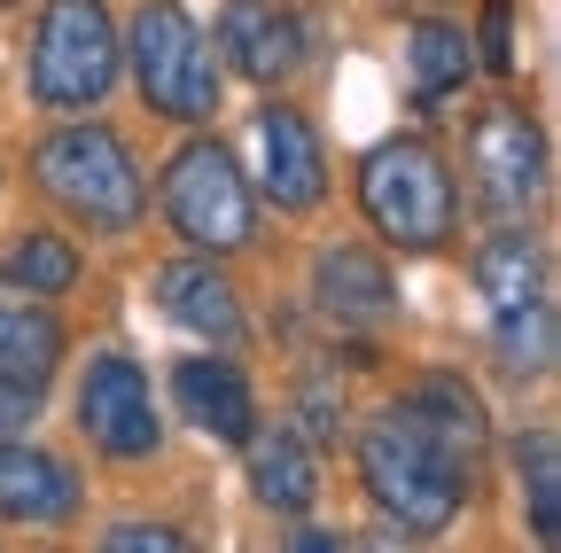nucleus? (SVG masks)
Masks as SVG:
<instances>
[{
  "label": "nucleus",
  "instance_id": "26",
  "mask_svg": "<svg viewBox=\"0 0 561 553\" xmlns=\"http://www.w3.org/2000/svg\"><path fill=\"white\" fill-rule=\"evenodd\" d=\"M289 545H305V553H335V545H343V530H328V522H305V515H297Z\"/></svg>",
  "mask_w": 561,
  "mask_h": 553
},
{
  "label": "nucleus",
  "instance_id": "3",
  "mask_svg": "<svg viewBox=\"0 0 561 553\" xmlns=\"http://www.w3.org/2000/svg\"><path fill=\"white\" fill-rule=\"evenodd\" d=\"M351 203L382 250L398 257H445L460 250V219H468V195L453 157L430 141V133H382V141L359 149L351 164Z\"/></svg>",
  "mask_w": 561,
  "mask_h": 553
},
{
  "label": "nucleus",
  "instance_id": "10",
  "mask_svg": "<svg viewBox=\"0 0 561 553\" xmlns=\"http://www.w3.org/2000/svg\"><path fill=\"white\" fill-rule=\"evenodd\" d=\"M546 187H553L546 125L523 102H483L468 125V203L500 227V219H538Z\"/></svg>",
  "mask_w": 561,
  "mask_h": 553
},
{
  "label": "nucleus",
  "instance_id": "7",
  "mask_svg": "<svg viewBox=\"0 0 561 553\" xmlns=\"http://www.w3.org/2000/svg\"><path fill=\"white\" fill-rule=\"evenodd\" d=\"M125 87V47L110 0H39L32 47H24V94L47 117H79L102 110Z\"/></svg>",
  "mask_w": 561,
  "mask_h": 553
},
{
  "label": "nucleus",
  "instance_id": "1",
  "mask_svg": "<svg viewBox=\"0 0 561 553\" xmlns=\"http://www.w3.org/2000/svg\"><path fill=\"white\" fill-rule=\"evenodd\" d=\"M351 468H359V492L382 515V530L398 538H437L460 522V507L476 499V468L421 422V413L398 398L382 405L367 429H351Z\"/></svg>",
  "mask_w": 561,
  "mask_h": 553
},
{
  "label": "nucleus",
  "instance_id": "20",
  "mask_svg": "<svg viewBox=\"0 0 561 553\" xmlns=\"http://www.w3.org/2000/svg\"><path fill=\"white\" fill-rule=\"evenodd\" d=\"M87 281V250L70 242L62 227H16L9 242H0V289H16V297H70Z\"/></svg>",
  "mask_w": 561,
  "mask_h": 553
},
{
  "label": "nucleus",
  "instance_id": "21",
  "mask_svg": "<svg viewBox=\"0 0 561 553\" xmlns=\"http://www.w3.org/2000/svg\"><path fill=\"white\" fill-rule=\"evenodd\" d=\"M515 475H523V515H530V538L538 545H561V437L538 422V429H515Z\"/></svg>",
  "mask_w": 561,
  "mask_h": 553
},
{
  "label": "nucleus",
  "instance_id": "18",
  "mask_svg": "<svg viewBox=\"0 0 561 553\" xmlns=\"http://www.w3.org/2000/svg\"><path fill=\"white\" fill-rule=\"evenodd\" d=\"M468 79H476L468 24H453V16H437V9H421V16L405 24V94H413V110H445V102H460Z\"/></svg>",
  "mask_w": 561,
  "mask_h": 553
},
{
  "label": "nucleus",
  "instance_id": "25",
  "mask_svg": "<svg viewBox=\"0 0 561 553\" xmlns=\"http://www.w3.org/2000/svg\"><path fill=\"white\" fill-rule=\"evenodd\" d=\"M39 413H47V390H16V382H0V437L32 429Z\"/></svg>",
  "mask_w": 561,
  "mask_h": 553
},
{
  "label": "nucleus",
  "instance_id": "14",
  "mask_svg": "<svg viewBox=\"0 0 561 553\" xmlns=\"http://www.w3.org/2000/svg\"><path fill=\"white\" fill-rule=\"evenodd\" d=\"M149 297L172 327H187L195 343H219V352H234V343L250 335V297L234 281L227 257H203V250H180L149 273Z\"/></svg>",
  "mask_w": 561,
  "mask_h": 553
},
{
  "label": "nucleus",
  "instance_id": "6",
  "mask_svg": "<svg viewBox=\"0 0 561 553\" xmlns=\"http://www.w3.org/2000/svg\"><path fill=\"white\" fill-rule=\"evenodd\" d=\"M149 203L180 234V250H203V257H242L257 242V227H265L257 180L242 172V157L219 141V133H187V141L164 157Z\"/></svg>",
  "mask_w": 561,
  "mask_h": 553
},
{
  "label": "nucleus",
  "instance_id": "11",
  "mask_svg": "<svg viewBox=\"0 0 561 553\" xmlns=\"http://www.w3.org/2000/svg\"><path fill=\"white\" fill-rule=\"evenodd\" d=\"M250 141H257V203H273V219H312L335 195L328 187V141L297 102L265 94L250 117Z\"/></svg>",
  "mask_w": 561,
  "mask_h": 553
},
{
  "label": "nucleus",
  "instance_id": "27",
  "mask_svg": "<svg viewBox=\"0 0 561 553\" xmlns=\"http://www.w3.org/2000/svg\"><path fill=\"white\" fill-rule=\"evenodd\" d=\"M0 9H16V0H0Z\"/></svg>",
  "mask_w": 561,
  "mask_h": 553
},
{
  "label": "nucleus",
  "instance_id": "24",
  "mask_svg": "<svg viewBox=\"0 0 561 553\" xmlns=\"http://www.w3.org/2000/svg\"><path fill=\"white\" fill-rule=\"evenodd\" d=\"M102 545H110V553H187L195 538H187L180 522H110Z\"/></svg>",
  "mask_w": 561,
  "mask_h": 553
},
{
  "label": "nucleus",
  "instance_id": "23",
  "mask_svg": "<svg viewBox=\"0 0 561 553\" xmlns=\"http://www.w3.org/2000/svg\"><path fill=\"white\" fill-rule=\"evenodd\" d=\"M515 16H523V0H483V9H476V32H468L476 71H491L500 87L523 71V62H515Z\"/></svg>",
  "mask_w": 561,
  "mask_h": 553
},
{
  "label": "nucleus",
  "instance_id": "13",
  "mask_svg": "<svg viewBox=\"0 0 561 553\" xmlns=\"http://www.w3.org/2000/svg\"><path fill=\"white\" fill-rule=\"evenodd\" d=\"M87 515V475L32 429L0 437V530H70Z\"/></svg>",
  "mask_w": 561,
  "mask_h": 553
},
{
  "label": "nucleus",
  "instance_id": "19",
  "mask_svg": "<svg viewBox=\"0 0 561 553\" xmlns=\"http://www.w3.org/2000/svg\"><path fill=\"white\" fill-rule=\"evenodd\" d=\"M405 405H413L468 468H483V452H491V405H483V390H476L460 367H421L413 390H405Z\"/></svg>",
  "mask_w": 561,
  "mask_h": 553
},
{
  "label": "nucleus",
  "instance_id": "4",
  "mask_svg": "<svg viewBox=\"0 0 561 553\" xmlns=\"http://www.w3.org/2000/svg\"><path fill=\"white\" fill-rule=\"evenodd\" d=\"M476 297L491 312V367H500L507 390H546L553 382V265H546V242L530 234V219H500L476 257Z\"/></svg>",
  "mask_w": 561,
  "mask_h": 553
},
{
  "label": "nucleus",
  "instance_id": "17",
  "mask_svg": "<svg viewBox=\"0 0 561 553\" xmlns=\"http://www.w3.org/2000/svg\"><path fill=\"white\" fill-rule=\"evenodd\" d=\"M70 359V327L47 297H16V289H0V382H16V390H55Z\"/></svg>",
  "mask_w": 561,
  "mask_h": 553
},
{
  "label": "nucleus",
  "instance_id": "9",
  "mask_svg": "<svg viewBox=\"0 0 561 553\" xmlns=\"http://www.w3.org/2000/svg\"><path fill=\"white\" fill-rule=\"evenodd\" d=\"M305 304L312 320L328 327V343H351V352H375V343L405 320V297H398V273H390V250L367 234H335V242H312V265H305Z\"/></svg>",
  "mask_w": 561,
  "mask_h": 553
},
{
  "label": "nucleus",
  "instance_id": "8",
  "mask_svg": "<svg viewBox=\"0 0 561 553\" xmlns=\"http://www.w3.org/2000/svg\"><path fill=\"white\" fill-rule=\"evenodd\" d=\"M70 422H79L87 452L110 460V468H149V460H164V445H172L149 367H140L133 352H117V343L87 352L79 390H70Z\"/></svg>",
  "mask_w": 561,
  "mask_h": 553
},
{
  "label": "nucleus",
  "instance_id": "5",
  "mask_svg": "<svg viewBox=\"0 0 561 553\" xmlns=\"http://www.w3.org/2000/svg\"><path fill=\"white\" fill-rule=\"evenodd\" d=\"M125 47V87L140 94V110L164 125H210L227 102V71L210 55V32L187 16V0H140L117 24Z\"/></svg>",
  "mask_w": 561,
  "mask_h": 553
},
{
  "label": "nucleus",
  "instance_id": "16",
  "mask_svg": "<svg viewBox=\"0 0 561 553\" xmlns=\"http://www.w3.org/2000/svg\"><path fill=\"white\" fill-rule=\"evenodd\" d=\"M242 475H250V499L265 507V515H280V522H297V515H312L320 507V452L289 429V422H257L250 437H242Z\"/></svg>",
  "mask_w": 561,
  "mask_h": 553
},
{
  "label": "nucleus",
  "instance_id": "12",
  "mask_svg": "<svg viewBox=\"0 0 561 553\" xmlns=\"http://www.w3.org/2000/svg\"><path fill=\"white\" fill-rule=\"evenodd\" d=\"M210 55L257 94H280L305 62H312V32L297 16V0H219L210 24Z\"/></svg>",
  "mask_w": 561,
  "mask_h": 553
},
{
  "label": "nucleus",
  "instance_id": "15",
  "mask_svg": "<svg viewBox=\"0 0 561 553\" xmlns=\"http://www.w3.org/2000/svg\"><path fill=\"white\" fill-rule=\"evenodd\" d=\"M164 382H172V405H180V422H187L195 437L242 452V437L257 429V382L242 375V359H234V352L203 343V352H187Z\"/></svg>",
  "mask_w": 561,
  "mask_h": 553
},
{
  "label": "nucleus",
  "instance_id": "2",
  "mask_svg": "<svg viewBox=\"0 0 561 553\" xmlns=\"http://www.w3.org/2000/svg\"><path fill=\"white\" fill-rule=\"evenodd\" d=\"M39 203L62 219V227H79V234H140L149 227V164L133 157V141L117 125H102L94 110L79 117H62L47 125L32 157H24Z\"/></svg>",
  "mask_w": 561,
  "mask_h": 553
},
{
  "label": "nucleus",
  "instance_id": "22",
  "mask_svg": "<svg viewBox=\"0 0 561 553\" xmlns=\"http://www.w3.org/2000/svg\"><path fill=\"white\" fill-rule=\"evenodd\" d=\"M289 429L312 445V452H335L351 437V405H343V382L328 367H305L297 390H289Z\"/></svg>",
  "mask_w": 561,
  "mask_h": 553
}]
</instances>
